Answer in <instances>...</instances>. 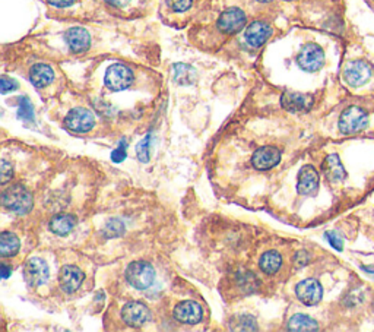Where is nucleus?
Wrapping results in <instances>:
<instances>
[{
  "mask_svg": "<svg viewBox=\"0 0 374 332\" xmlns=\"http://www.w3.org/2000/svg\"><path fill=\"white\" fill-rule=\"evenodd\" d=\"M2 205L11 212L23 215L33 208V196L23 186L13 185L4 192Z\"/></svg>",
  "mask_w": 374,
  "mask_h": 332,
  "instance_id": "nucleus-1",
  "label": "nucleus"
},
{
  "mask_svg": "<svg viewBox=\"0 0 374 332\" xmlns=\"http://www.w3.org/2000/svg\"><path fill=\"white\" fill-rule=\"evenodd\" d=\"M126 280L136 290H147L155 280V270L152 265L144 261L132 262L126 270Z\"/></svg>",
  "mask_w": 374,
  "mask_h": 332,
  "instance_id": "nucleus-2",
  "label": "nucleus"
},
{
  "mask_svg": "<svg viewBox=\"0 0 374 332\" xmlns=\"http://www.w3.org/2000/svg\"><path fill=\"white\" fill-rule=\"evenodd\" d=\"M339 130L345 135L358 134L368 126V115L361 107L351 105L345 108L339 118Z\"/></svg>",
  "mask_w": 374,
  "mask_h": 332,
  "instance_id": "nucleus-3",
  "label": "nucleus"
},
{
  "mask_svg": "<svg viewBox=\"0 0 374 332\" xmlns=\"http://www.w3.org/2000/svg\"><path fill=\"white\" fill-rule=\"evenodd\" d=\"M106 86L111 91H123L133 82V74L125 64H113L106 72Z\"/></svg>",
  "mask_w": 374,
  "mask_h": 332,
  "instance_id": "nucleus-4",
  "label": "nucleus"
},
{
  "mask_svg": "<svg viewBox=\"0 0 374 332\" xmlns=\"http://www.w3.org/2000/svg\"><path fill=\"white\" fill-rule=\"evenodd\" d=\"M297 63L302 71L316 72L322 68L324 63V53L322 47L317 46V44H313V42L306 44V46H304L301 52L298 53Z\"/></svg>",
  "mask_w": 374,
  "mask_h": 332,
  "instance_id": "nucleus-5",
  "label": "nucleus"
},
{
  "mask_svg": "<svg viewBox=\"0 0 374 332\" xmlns=\"http://www.w3.org/2000/svg\"><path fill=\"white\" fill-rule=\"evenodd\" d=\"M94 125H96V118L86 108H74L70 110L69 115L64 119V126L76 132V134H85V132H89Z\"/></svg>",
  "mask_w": 374,
  "mask_h": 332,
  "instance_id": "nucleus-6",
  "label": "nucleus"
},
{
  "mask_svg": "<svg viewBox=\"0 0 374 332\" xmlns=\"http://www.w3.org/2000/svg\"><path fill=\"white\" fill-rule=\"evenodd\" d=\"M371 78L370 64L363 60L349 62L344 69V79L349 86H363Z\"/></svg>",
  "mask_w": 374,
  "mask_h": 332,
  "instance_id": "nucleus-7",
  "label": "nucleus"
},
{
  "mask_svg": "<svg viewBox=\"0 0 374 332\" xmlns=\"http://www.w3.org/2000/svg\"><path fill=\"white\" fill-rule=\"evenodd\" d=\"M295 293L300 302L306 306H314L323 297L322 285L314 278H307V280H302L301 282H298L295 287Z\"/></svg>",
  "mask_w": 374,
  "mask_h": 332,
  "instance_id": "nucleus-8",
  "label": "nucleus"
},
{
  "mask_svg": "<svg viewBox=\"0 0 374 332\" xmlns=\"http://www.w3.org/2000/svg\"><path fill=\"white\" fill-rule=\"evenodd\" d=\"M246 25V15L239 8H230L218 19V28L225 34H236Z\"/></svg>",
  "mask_w": 374,
  "mask_h": 332,
  "instance_id": "nucleus-9",
  "label": "nucleus"
},
{
  "mask_svg": "<svg viewBox=\"0 0 374 332\" xmlns=\"http://www.w3.org/2000/svg\"><path fill=\"white\" fill-rule=\"evenodd\" d=\"M23 275L31 287H40L49 280V267L41 258H33L23 268Z\"/></svg>",
  "mask_w": 374,
  "mask_h": 332,
  "instance_id": "nucleus-10",
  "label": "nucleus"
},
{
  "mask_svg": "<svg viewBox=\"0 0 374 332\" xmlns=\"http://www.w3.org/2000/svg\"><path fill=\"white\" fill-rule=\"evenodd\" d=\"M122 318L128 325L139 328L149 319V309L140 302H129L122 309Z\"/></svg>",
  "mask_w": 374,
  "mask_h": 332,
  "instance_id": "nucleus-11",
  "label": "nucleus"
},
{
  "mask_svg": "<svg viewBox=\"0 0 374 332\" xmlns=\"http://www.w3.org/2000/svg\"><path fill=\"white\" fill-rule=\"evenodd\" d=\"M202 316H203L202 307L196 302L192 300L180 302L174 307V318L181 324H187V325L199 324L202 321Z\"/></svg>",
  "mask_w": 374,
  "mask_h": 332,
  "instance_id": "nucleus-12",
  "label": "nucleus"
},
{
  "mask_svg": "<svg viewBox=\"0 0 374 332\" xmlns=\"http://www.w3.org/2000/svg\"><path fill=\"white\" fill-rule=\"evenodd\" d=\"M272 35V27L266 22L256 21L253 24H250L244 33V40L250 47H261L262 44H265L269 37Z\"/></svg>",
  "mask_w": 374,
  "mask_h": 332,
  "instance_id": "nucleus-13",
  "label": "nucleus"
},
{
  "mask_svg": "<svg viewBox=\"0 0 374 332\" xmlns=\"http://www.w3.org/2000/svg\"><path fill=\"white\" fill-rule=\"evenodd\" d=\"M84 281V273L74 265H66L60 270L59 282L64 293H75Z\"/></svg>",
  "mask_w": 374,
  "mask_h": 332,
  "instance_id": "nucleus-14",
  "label": "nucleus"
},
{
  "mask_svg": "<svg viewBox=\"0 0 374 332\" xmlns=\"http://www.w3.org/2000/svg\"><path fill=\"white\" fill-rule=\"evenodd\" d=\"M280 161V151L275 147H264L257 149L253 157L251 163L257 170H269L275 167Z\"/></svg>",
  "mask_w": 374,
  "mask_h": 332,
  "instance_id": "nucleus-15",
  "label": "nucleus"
},
{
  "mask_svg": "<svg viewBox=\"0 0 374 332\" xmlns=\"http://www.w3.org/2000/svg\"><path fill=\"white\" fill-rule=\"evenodd\" d=\"M280 104L288 112L300 113V112H307L313 105V97L309 94H300V93H284L280 97Z\"/></svg>",
  "mask_w": 374,
  "mask_h": 332,
  "instance_id": "nucleus-16",
  "label": "nucleus"
},
{
  "mask_svg": "<svg viewBox=\"0 0 374 332\" xmlns=\"http://www.w3.org/2000/svg\"><path fill=\"white\" fill-rule=\"evenodd\" d=\"M319 186V173L313 166H304L298 173L297 190L300 195H313Z\"/></svg>",
  "mask_w": 374,
  "mask_h": 332,
  "instance_id": "nucleus-17",
  "label": "nucleus"
},
{
  "mask_svg": "<svg viewBox=\"0 0 374 332\" xmlns=\"http://www.w3.org/2000/svg\"><path fill=\"white\" fill-rule=\"evenodd\" d=\"M64 40L67 42L69 49L72 50L74 53H84L89 49V44H91V37L88 34L86 30L81 28V27H75V28H70L66 34H64Z\"/></svg>",
  "mask_w": 374,
  "mask_h": 332,
  "instance_id": "nucleus-18",
  "label": "nucleus"
},
{
  "mask_svg": "<svg viewBox=\"0 0 374 332\" xmlns=\"http://www.w3.org/2000/svg\"><path fill=\"white\" fill-rule=\"evenodd\" d=\"M55 78V72L49 64L38 63L34 64L30 71V79L35 88H44L49 85Z\"/></svg>",
  "mask_w": 374,
  "mask_h": 332,
  "instance_id": "nucleus-19",
  "label": "nucleus"
},
{
  "mask_svg": "<svg viewBox=\"0 0 374 332\" xmlns=\"http://www.w3.org/2000/svg\"><path fill=\"white\" fill-rule=\"evenodd\" d=\"M324 174L331 182H342L346 177V171L336 154H332L324 161Z\"/></svg>",
  "mask_w": 374,
  "mask_h": 332,
  "instance_id": "nucleus-20",
  "label": "nucleus"
},
{
  "mask_svg": "<svg viewBox=\"0 0 374 332\" xmlns=\"http://www.w3.org/2000/svg\"><path fill=\"white\" fill-rule=\"evenodd\" d=\"M75 226H76V219L70 214H59L53 217V219L50 221V230L59 236L69 234L75 229Z\"/></svg>",
  "mask_w": 374,
  "mask_h": 332,
  "instance_id": "nucleus-21",
  "label": "nucleus"
},
{
  "mask_svg": "<svg viewBox=\"0 0 374 332\" xmlns=\"http://www.w3.org/2000/svg\"><path fill=\"white\" fill-rule=\"evenodd\" d=\"M259 265H261V270L266 275H273L279 271L280 265H283V258H280V255L278 252L269 251V252L262 255Z\"/></svg>",
  "mask_w": 374,
  "mask_h": 332,
  "instance_id": "nucleus-22",
  "label": "nucleus"
},
{
  "mask_svg": "<svg viewBox=\"0 0 374 332\" xmlns=\"http://www.w3.org/2000/svg\"><path fill=\"white\" fill-rule=\"evenodd\" d=\"M19 251V239L11 231H4L0 236V255L9 258L16 255Z\"/></svg>",
  "mask_w": 374,
  "mask_h": 332,
  "instance_id": "nucleus-23",
  "label": "nucleus"
},
{
  "mask_svg": "<svg viewBox=\"0 0 374 332\" xmlns=\"http://www.w3.org/2000/svg\"><path fill=\"white\" fill-rule=\"evenodd\" d=\"M288 329L290 331H317L319 326L313 318L302 315V314H297L288 321Z\"/></svg>",
  "mask_w": 374,
  "mask_h": 332,
  "instance_id": "nucleus-24",
  "label": "nucleus"
},
{
  "mask_svg": "<svg viewBox=\"0 0 374 332\" xmlns=\"http://www.w3.org/2000/svg\"><path fill=\"white\" fill-rule=\"evenodd\" d=\"M196 79V71L192 66H187L184 63H177L174 66V81L180 85L193 84Z\"/></svg>",
  "mask_w": 374,
  "mask_h": 332,
  "instance_id": "nucleus-25",
  "label": "nucleus"
},
{
  "mask_svg": "<svg viewBox=\"0 0 374 332\" xmlns=\"http://www.w3.org/2000/svg\"><path fill=\"white\" fill-rule=\"evenodd\" d=\"M18 115L21 119L31 122L34 119V107L31 104V101L27 97H21L19 98V110H18Z\"/></svg>",
  "mask_w": 374,
  "mask_h": 332,
  "instance_id": "nucleus-26",
  "label": "nucleus"
},
{
  "mask_svg": "<svg viewBox=\"0 0 374 332\" xmlns=\"http://www.w3.org/2000/svg\"><path fill=\"white\" fill-rule=\"evenodd\" d=\"M151 135H147L136 147V156L142 163L149 161V148H151Z\"/></svg>",
  "mask_w": 374,
  "mask_h": 332,
  "instance_id": "nucleus-27",
  "label": "nucleus"
},
{
  "mask_svg": "<svg viewBox=\"0 0 374 332\" xmlns=\"http://www.w3.org/2000/svg\"><path fill=\"white\" fill-rule=\"evenodd\" d=\"M111 159H113V161H115V163H122V161H125V159H126V141H125V139H122L120 144H119V147H117V148L113 151Z\"/></svg>",
  "mask_w": 374,
  "mask_h": 332,
  "instance_id": "nucleus-28",
  "label": "nucleus"
},
{
  "mask_svg": "<svg viewBox=\"0 0 374 332\" xmlns=\"http://www.w3.org/2000/svg\"><path fill=\"white\" fill-rule=\"evenodd\" d=\"M193 4V0H170V5L173 8V11L176 12H184L189 9Z\"/></svg>",
  "mask_w": 374,
  "mask_h": 332,
  "instance_id": "nucleus-29",
  "label": "nucleus"
},
{
  "mask_svg": "<svg viewBox=\"0 0 374 332\" xmlns=\"http://www.w3.org/2000/svg\"><path fill=\"white\" fill-rule=\"evenodd\" d=\"M13 176V168L8 161H2V173H0V179H2V183H8Z\"/></svg>",
  "mask_w": 374,
  "mask_h": 332,
  "instance_id": "nucleus-30",
  "label": "nucleus"
},
{
  "mask_svg": "<svg viewBox=\"0 0 374 332\" xmlns=\"http://www.w3.org/2000/svg\"><path fill=\"white\" fill-rule=\"evenodd\" d=\"M326 239L329 240V243L336 251H342V240L335 231H327L326 233Z\"/></svg>",
  "mask_w": 374,
  "mask_h": 332,
  "instance_id": "nucleus-31",
  "label": "nucleus"
},
{
  "mask_svg": "<svg viewBox=\"0 0 374 332\" xmlns=\"http://www.w3.org/2000/svg\"><path fill=\"white\" fill-rule=\"evenodd\" d=\"M16 88H18V84L13 79H11L8 76H4L2 78V93L4 94H8L9 91L16 90Z\"/></svg>",
  "mask_w": 374,
  "mask_h": 332,
  "instance_id": "nucleus-32",
  "label": "nucleus"
},
{
  "mask_svg": "<svg viewBox=\"0 0 374 332\" xmlns=\"http://www.w3.org/2000/svg\"><path fill=\"white\" fill-rule=\"evenodd\" d=\"M50 5L56 6V8H66V6H70L75 4V0H47Z\"/></svg>",
  "mask_w": 374,
  "mask_h": 332,
  "instance_id": "nucleus-33",
  "label": "nucleus"
},
{
  "mask_svg": "<svg viewBox=\"0 0 374 332\" xmlns=\"http://www.w3.org/2000/svg\"><path fill=\"white\" fill-rule=\"evenodd\" d=\"M106 2L114 8H123L130 2V0H106Z\"/></svg>",
  "mask_w": 374,
  "mask_h": 332,
  "instance_id": "nucleus-34",
  "label": "nucleus"
},
{
  "mask_svg": "<svg viewBox=\"0 0 374 332\" xmlns=\"http://www.w3.org/2000/svg\"><path fill=\"white\" fill-rule=\"evenodd\" d=\"M9 274H11V270H9L8 265H2V277L4 278H8Z\"/></svg>",
  "mask_w": 374,
  "mask_h": 332,
  "instance_id": "nucleus-35",
  "label": "nucleus"
},
{
  "mask_svg": "<svg viewBox=\"0 0 374 332\" xmlns=\"http://www.w3.org/2000/svg\"><path fill=\"white\" fill-rule=\"evenodd\" d=\"M257 2H262V4H266V2H271V0H257Z\"/></svg>",
  "mask_w": 374,
  "mask_h": 332,
  "instance_id": "nucleus-36",
  "label": "nucleus"
}]
</instances>
